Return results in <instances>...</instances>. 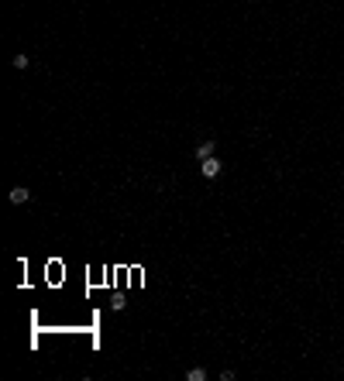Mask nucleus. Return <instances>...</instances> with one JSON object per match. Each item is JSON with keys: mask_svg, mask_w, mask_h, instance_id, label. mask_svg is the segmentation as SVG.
I'll list each match as a JSON object with an SVG mask.
<instances>
[{"mask_svg": "<svg viewBox=\"0 0 344 381\" xmlns=\"http://www.w3.org/2000/svg\"><path fill=\"white\" fill-rule=\"evenodd\" d=\"M7 199H11L14 206H21V203H28V199H31V189H24V186H14V189L7 192Z\"/></svg>", "mask_w": 344, "mask_h": 381, "instance_id": "obj_1", "label": "nucleus"}, {"mask_svg": "<svg viewBox=\"0 0 344 381\" xmlns=\"http://www.w3.org/2000/svg\"><path fill=\"white\" fill-rule=\"evenodd\" d=\"M200 169H203V175H207V179H217V175H220V169H224V165H220L217 158H203V165H200Z\"/></svg>", "mask_w": 344, "mask_h": 381, "instance_id": "obj_2", "label": "nucleus"}, {"mask_svg": "<svg viewBox=\"0 0 344 381\" xmlns=\"http://www.w3.org/2000/svg\"><path fill=\"white\" fill-rule=\"evenodd\" d=\"M213 148H217V141H213V137H207V141L196 148V158H200V162H203V158H213Z\"/></svg>", "mask_w": 344, "mask_h": 381, "instance_id": "obj_3", "label": "nucleus"}, {"mask_svg": "<svg viewBox=\"0 0 344 381\" xmlns=\"http://www.w3.org/2000/svg\"><path fill=\"white\" fill-rule=\"evenodd\" d=\"M186 381H207V371L203 367H193V371H186Z\"/></svg>", "mask_w": 344, "mask_h": 381, "instance_id": "obj_4", "label": "nucleus"}, {"mask_svg": "<svg viewBox=\"0 0 344 381\" xmlns=\"http://www.w3.org/2000/svg\"><path fill=\"white\" fill-rule=\"evenodd\" d=\"M14 69H28V55H14Z\"/></svg>", "mask_w": 344, "mask_h": 381, "instance_id": "obj_5", "label": "nucleus"}]
</instances>
